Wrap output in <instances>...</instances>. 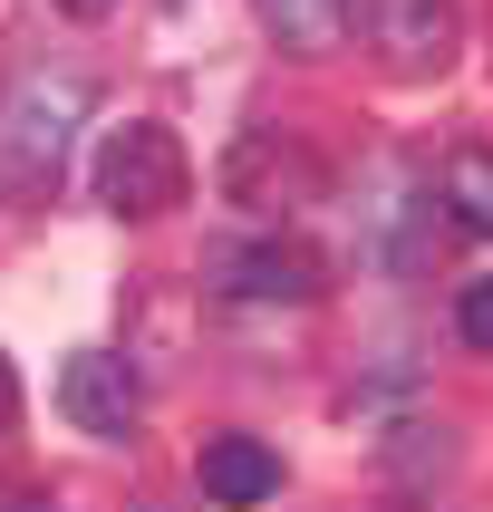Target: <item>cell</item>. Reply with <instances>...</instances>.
I'll return each mask as SVG.
<instances>
[{"label": "cell", "mask_w": 493, "mask_h": 512, "mask_svg": "<svg viewBox=\"0 0 493 512\" xmlns=\"http://www.w3.org/2000/svg\"><path fill=\"white\" fill-rule=\"evenodd\" d=\"M0 512H58L49 484H0Z\"/></svg>", "instance_id": "obj_12"}, {"label": "cell", "mask_w": 493, "mask_h": 512, "mask_svg": "<svg viewBox=\"0 0 493 512\" xmlns=\"http://www.w3.org/2000/svg\"><path fill=\"white\" fill-rule=\"evenodd\" d=\"M455 329H464V348H484V358H493V281H464L455 290Z\"/></svg>", "instance_id": "obj_11"}, {"label": "cell", "mask_w": 493, "mask_h": 512, "mask_svg": "<svg viewBox=\"0 0 493 512\" xmlns=\"http://www.w3.org/2000/svg\"><path fill=\"white\" fill-rule=\"evenodd\" d=\"M58 10H68V20H97V10H116V0H58Z\"/></svg>", "instance_id": "obj_14"}, {"label": "cell", "mask_w": 493, "mask_h": 512, "mask_svg": "<svg viewBox=\"0 0 493 512\" xmlns=\"http://www.w3.org/2000/svg\"><path fill=\"white\" fill-rule=\"evenodd\" d=\"M58 406H68V426L97 435V445H126L145 416V387L126 368V348H78L68 368H58Z\"/></svg>", "instance_id": "obj_4"}, {"label": "cell", "mask_w": 493, "mask_h": 512, "mask_svg": "<svg viewBox=\"0 0 493 512\" xmlns=\"http://www.w3.org/2000/svg\"><path fill=\"white\" fill-rule=\"evenodd\" d=\"M194 484H203V503L252 512V503H271V493H281V455H271L261 435H213V445H203V464H194Z\"/></svg>", "instance_id": "obj_7"}, {"label": "cell", "mask_w": 493, "mask_h": 512, "mask_svg": "<svg viewBox=\"0 0 493 512\" xmlns=\"http://www.w3.org/2000/svg\"><path fill=\"white\" fill-rule=\"evenodd\" d=\"M368 242H377V261L387 271H426V252H435V203L406 184V174H387L368 194Z\"/></svg>", "instance_id": "obj_8"}, {"label": "cell", "mask_w": 493, "mask_h": 512, "mask_svg": "<svg viewBox=\"0 0 493 512\" xmlns=\"http://www.w3.org/2000/svg\"><path fill=\"white\" fill-rule=\"evenodd\" d=\"M329 184V165H319V145L310 136H242L223 155V194L242 203V213H300V203Z\"/></svg>", "instance_id": "obj_3"}, {"label": "cell", "mask_w": 493, "mask_h": 512, "mask_svg": "<svg viewBox=\"0 0 493 512\" xmlns=\"http://www.w3.org/2000/svg\"><path fill=\"white\" fill-rule=\"evenodd\" d=\"M213 290L242 300V310H300V300L329 290V271H319L310 242H281V232H271V242H242V252L213 261Z\"/></svg>", "instance_id": "obj_5"}, {"label": "cell", "mask_w": 493, "mask_h": 512, "mask_svg": "<svg viewBox=\"0 0 493 512\" xmlns=\"http://www.w3.org/2000/svg\"><path fill=\"white\" fill-rule=\"evenodd\" d=\"M87 97L97 87L78 68H20L10 97H0V203H49L58 174H68V145L87 126Z\"/></svg>", "instance_id": "obj_1"}, {"label": "cell", "mask_w": 493, "mask_h": 512, "mask_svg": "<svg viewBox=\"0 0 493 512\" xmlns=\"http://www.w3.org/2000/svg\"><path fill=\"white\" fill-rule=\"evenodd\" d=\"M281 58H329L348 39V0H252Z\"/></svg>", "instance_id": "obj_9"}, {"label": "cell", "mask_w": 493, "mask_h": 512, "mask_svg": "<svg viewBox=\"0 0 493 512\" xmlns=\"http://www.w3.org/2000/svg\"><path fill=\"white\" fill-rule=\"evenodd\" d=\"M368 39L397 78H435L455 58V0H368Z\"/></svg>", "instance_id": "obj_6"}, {"label": "cell", "mask_w": 493, "mask_h": 512, "mask_svg": "<svg viewBox=\"0 0 493 512\" xmlns=\"http://www.w3.org/2000/svg\"><path fill=\"white\" fill-rule=\"evenodd\" d=\"M445 213H455L464 232H484V242H493V145H474V155L445 165Z\"/></svg>", "instance_id": "obj_10"}, {"label": "cell", "mask_w": 493, "mask_h": 512, "mask_svg": "<svg viewBox=\"0 0 493 512\" xmlns=\"http://www.w3.org/2000/svg\"><path fill=\"white\" fill-rule=\"evenodd\" d=\"M20 426V368H10V358H0V435Z\"/></svg>", "instance_id": "obj_13"}, {"label": "cell", "mask_w": 493, "mask_h": 512, "mask_svg": "<svg viewBox=\"0 0 493 512\" xmlns=\"http://www.w3.org/2000/svg\"><path fill=\"white\" fill-rule=\"evenodd\" d=\"M184 184H194V155H184V136L174 126H116L107 145H97V203L107 213H126V223H155V213H174L184 203Z\"/></svg>", "instance_id": "obj_2"}]
</instances>
